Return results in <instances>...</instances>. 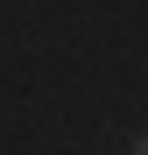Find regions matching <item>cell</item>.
Listing matches in <instances>:
<instances>
[{"label":"cell","mask_w":148,"mask_h":155,"mask_svg":"<svg viewBox=\"0 0 148 155\" xmlns=\"http://www.w3.org/2000/svg\"><path fill=\"white\" fill-rule=\"evenodd\" d=\"M127 155H148V127H141V134H134V141H127Z\"/></svg>","instance_id":"cell-1"}]
</instances>
